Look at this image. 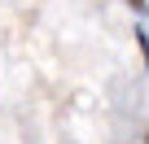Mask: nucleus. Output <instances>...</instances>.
Returning a JSON list of instances; mask_svg holds the SVG:
<instances>
[{
    "instance_id": "1",
    "label": "nucleus",
    "mask_w": 149,
    "mask_h": 144,
    "mask_svg": "<svg viewBox=\"0 0 149 144\" xmlns=\"http://www.w3.org/2000/svg\"><path fill=\"white\" fill-rule=\"evenodd\" d=\"M123 5H132L136 13H145V9H149V5H145V0H123Z\"/></svg>"
}]
</instances>
